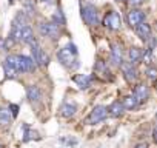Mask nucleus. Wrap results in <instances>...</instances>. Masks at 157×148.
Returning <instances> with one entry per match:
<instances>
[{"mask_svg": "<svg viewBox=\"0 0 157 148\" xmlns=\"http://www.w3.org/2000/svg\"><path fill=\"white\" fill-rule=\"evenodd\" d=\"M57 59H59V62H60L63 66H66V68H75V66H78L77 48H75L72 43H69V45L60 48L59 53H57Z\"/></svg>", "mask_w": 157, "mask_h": 148, "instance_id": "obj_1", "label": "nucleus"}, {"mask_svg": "<svg viewBox=\"0 0 157 148\" xmlns=\"http://www.w3.org/2000/svg\"><path fill=\"white\" fill-rule=\"evenodd\" d=\"M82 19L86 25L90 26H94L99 23V13H97V8L93 5V3H85L82 6Z\"/></svg>", "mask_w": 157, "mask_h": 148, "instance_id": "obj_2", "label": "nucleus"}, {"mask_svg": "<svg viewBox=\"0 0 157 148\" xmlns=\"http://www.w3.org/2000/svg\"><path fill=\"white\" fill-rule=\"evenodd\" d=\"M39 31H40L42 36L54 39V40L59 39V36H60V26L54 22H42L39 25Z\"/></svg>", "mask_w": 157, "mask_h": 148, "instance_id": "obj_3", "label": "nucleus"}, {"mask_svg": "<svg viewBox=\"0 0 157 148\" xmlns=\"http://www.w3.org/2000/svg\"><path fill=\"white\" fill-rule=\"evenodd\" d=\"M31 51H33V60L36 62V65H39V66H48L49 56L39 46L37 42H33L31 43Z\"/></svg>", "mask_w": 157, "mask_h": 148, "instance_id": "obj_4", "label": "nucleus"}, {"mask_svg": "<svg viewBox=\"0 0 157 148\" xmlns=\"http://www.w3.org/2000/svg\"><path fill=\"white\" fill-rule=\"evenodd\" d=\"M106 116H108V110H106V107H103V105H97V107L91 111V114L88 116L86 123H88V125H96V123L102 122Z\"/></svg>", "mask_w": 157, "mask_h": 148, "instance_id": "obj_5", "label": "nucleus"}, {"mask_svg": "<svg viewBox=\"0 0 157 148\" xmlns=\"http://www.w3.org/2000/svg\"><path fill=\"white\" fill-rule=\"evenodd\" d=\"M103 25H105L106 28L113 29V31H117V29L120 28V16H119L116 11H109V13L105 16V19H103Z\"/></svg>", "mask_w": 157, "mask_h": 148, "instance_id": "obj_6", "label": "nucleus"}, {"mask_svg": "<svg viewBox=\"0 0 157 148\" xmlns=\"http://www.w3.org/2000/svg\"><path fill=\"white\" fill-rule=\"evenodd\" d=\"M36 69V62L28 56H19V72H31Z\"/></svg>", "mask_w": 157, "mask_h": 148, "instance_id": "obj_7", "label": "nucleus"}, {"mask_svg": "<svg viewBox=\"0 0 157 148\" xmlns=\"http://www.w3.org/2000/svg\"><path fill=\"white\" fill-rule=\"evenodd\" d=\"M145 22V13L143 11H140V10H131L129 13H128V23H129V26H137V25H140V23H143Z\"/></svg>", "mask_w": 157, "mask_h": 148, "instance_id": "obj_8", "label": "nucleus"}, {"mask_svg": "<svg viewBox=\"0 0 157 148\" xmlns=\"http://www.w3.org/2000/svg\"><path fill=\"white\" fill-rule=\"evenodd\" d=\"M120 68H122L123 76H125V79H126L128 82H134V80L137 79V71H136V68H134V65H132L131 62L122 63Z\"/></svg>", "mask_w": 157, "mask_h": 148, "instance_id": "obj_9", "label": "nucleus"}, {"mask_svg": "<svg viewBox=\"0 0 157 148\" xmlns=\"http://www.w3.org/2000/svg\"><path fill=\"white\" fill-rule=\"evenodd\" d=\"M148 94H149L148 87L143 85V84H139V85L134 88V94H132V96L136 97L137 102H145V100L148 99Z\"/></svg>", "mask_w": 157, "mask_h": 148, "instance_id": "obj_10", "label": "nucleus"}, {"mask_svg": "<svg viewBox=\"0 0 157 148\" xmlns=\"http://www.w3.org/2000/svg\"><path fill=\"white\" fill-rule=\"evenodd\" d=\"M106 110H108V114H109V116H114V117H120V116H123V113L126 111L125 107L122 105V102H119V100L113 102Z\"/></svg>", "mask_w": 157, "mask_h": 148, "instance_id": "obj_11", "label": "nucleus"}, {"mask_svg": "<svg viewBox=\"0 0 157 148\" xmlns=\"http://www.w3.org/2000/svg\"><path fill=\"white\" fill-rule=\"evenodd\" d=\"M72 80L77 84V87L80 90H86L91 84V77L88 76V74H75V76L72 77Z\"/></svg>", "mask_w": 157, "mask_h": 148, "instance_id": "obj_12", "label": "nucleus"}, {"mask_svg": "<svg viewBox=\"0 0 157 148\" xmlns=\"http://www.w3.org/2000/svg\"><path fill=\"white\" fill-rule=\"evenodd\" d=\"M122 56H123L122 46L119 43H114L111 48V62L114 65H122Z\"/></svg>", "mask_w": 157, "mask_h": 148, "instance_id": "obj_13", "label": "nucleus"}, {"mask_svg": "<svg viewBox=\"0 0 157 148\" xmlns=\"http://www.w3.org/2000/svg\"><path fill=\"white\" fill-rule=\"evenodd\" d=\"M136 33H137V36H139L140 39L146 40V39L151 37V26H149L148 23L143 22V23H140V25L136 26Z\"/></svg>", "mask_w": 157, "mask_h": 148, "instance_id": "obj_14", "label": "nucleus"}, {"mask_svg": "<svg viewBox=\"0 0 157 148\" xmlns=\"http://www.w3.org/2000/svg\"><path fill=\"white\" fill-rule=\"evenodd\" d=\"M75 111H77V105L75 103H71V102L63 103L62 108H60V114L63 117H72L75 114Z\"/></svg>", "mask_w": 157, "mask_h": 148, "instance_id": "obj_15", "label": "nucleus"}, {"mask_svg": "<svg viewBox=\"0 0 157 148\" xmlns=\"http://www.w3.org/2000/svg\"><path fill=\"white\" fill-rule=\"evenodd\" d=\"M26 96H28V99H29L31 102H39L40 97H42V93H40L39 87H36V85H29V87L26 88Z\"/></svg>", "mask_w": 157, "mask_h": 148, "instance_id": "obj_16", "label": "nucleus"}, {"mask_svg": "<svg viewBox=\"0 0 157 148\" xmlns=\"http://www.w3.org/2000/svg\"><path fill=\"white\" fill-rule=\"evenodd\" d=\"M13 114L10 108H0V127H8L11 123Z\"/></svg>", "mask_w": 157, "mask_h": 148, "instance_id": "obj_17", "label": "nucleus"}, {"mask_svg": "<svg viewBox=\"0 0 157 148\" xmlns=\"http://www.w3.org/2000/svg\"><path fill=\"white\" fill-rule=\"evenodd\" d=\"M20 42H23V43H33V42H36V39H34V33H33V28L31 26H25L23 29H22V37H20Z\"/></svg>", "mask_w": 157, "mask_h": 148, "instance_id": "obj_18", "label": "nucleus"}, {"mask_svg": "<svg viewBox=\"0 0 157 148\" xmlns=\"http://www.w3.org/2000/svg\"><path fill=\"white\" fill-rule=\"evenodd\" d=\"M128 56H129L131 63L134 65L136 62L142 60V57H143V51H142L140 48H131V49H129V53H128Z\"/></svg>", "mask_w": 157, "mask_h": 148, "instance_id": "obj_19", "label": "nucleus"}, {"mask_svg": "<svg viewBox=\"0 0 157 148\" xmlns=\"http://www.w3.org/2000/svg\"><path fill=\"white\" fill-rule=\"evenodd\" d=\"M137 100H136V97L134 96H126V97H123V102H122V105L125 107V110H134L136 107H137Z\"/></svg>", "mask_w": 157, "mask_h": 148, "instance_id": "obj_20", "label": "nucleus"}, {"mask_svg": "<svg viewBox=\"0 0 157 148\" xmlns=\"http://www.w3.org/2000/svg\"><path fill=\"white\" fill-rule=\"evenodd\" d=\"M52 22L57 23L59 26H60V25H65V16H63V13H62L60 10L54 13V16H52Z\"/></svg>", "mask_w": 157, "mask_h": 148, "instance_id": "obj_21", "label": "nucleus"}, {"mask_svg": "<svg viewBox=\"0 0 157 148\" xmlns=\"http://www.w3.org/2000/svg\"><path fill=\"white\" fill-rule=\"evenodd\" d=\"M23 128H25V137H23V140H25V142H28V140H31L33 137H36V139H37V133H36V131H33V130H29V128H28L26 125H25Z\"/></svg>", "mask_w": 157, "mask_h": 148, "instance_id": "obj_22", "label": "nucleus"}, {"mask_svg": "<svg viewBox=\"0 0 157 148\" xmlns=\"http://www.w3.org/2000/svg\"><path fill=\"white\" fill-rule=\"evenodd\" d=\"M146 77L149 80H157V68H148L146 69Z\"/></svg>", "mask_w": 157, "mask_h": 148, "instance_id": "obj_23", "label": "nucleus"}, {"mask_svg": "<svg viewBox=\"0 0 157 148\" xmlns=\"http://www.w3.org/2000/svg\"><path fill=\"white\" fill-rule=\"evenodd\" d=\"M142 60H143L146 65H149V63H151V60H152V49H151V48H148V49L143 53V57H142Z\"/></svg>", "mask_w": 157, "mask_h": 148, "instance_id": "obj_24", "label": "nucleus"}, {"mask_svg": "<svg viewBox=\"0 0 157 148\" xmlns=\"http://www.w3.org/2000/svg\"><path fill=\"white\" fill-rule=\"evenodd\" d=\"M10 111H11L13 117H17V114H19V105H14V103H11V105H10Z\"/></svg>", "mask_w": 157, "mask_h": 148, "instance_id": "obj_25", "label": "nucleus"}, {"mask_svg": "<svg viewBox=\"0 0 157 148\" xmlns=\"http://www.w3.org/2000/svg\"><path fill=\"white\" fill-rule=\"evenodd\" d=\"M128 3H129V5H132V6H137V5L143 3V0H128Z\"/></svg>", "mask_w": 157, "mask_h": 148, "instance_id": "obj_26", "label": "nucleus"}, {"mask_svg": "<svg viewBox=\"0 0 157 148\" xmlns=\"http://www.w3.org/2000/svg\"><path fill=\"white\" fill-rule=\"evenodd\" d=\"M152 140H154V142H157V127L152 130Z\"/></svg>", "mask_w": 157, "mask_h": 148, "instance_id": "obj_27", "label": "nucleus"}, {"mask_svg": "<svg viewBox=\"0 0 157 148\" xmlns=\"http://www.w3.org/2000/svg\"><path fill=\"white\" fill-rule=\"evenodd\" d=\"M134 148H148V145H146V143H137Z\"/></svg>", "mask_w": 157, "mask_h": 148, "instance_id": "obj_28", "label": "nucleus"}, {"mask_svg": "<svg viewBox=\"0 0 157 148\" xmlns=\"http://www.w3.org/2000/svg\"><path fill=\"white\" fill-rule=\"evenodd\" d=\"M117 2H123V0H117Z\"/></svg>", "mask_w": 157, "mask_h": 148, "instance_id": "obj_29", "label": "nucleus"}]
</instances>
